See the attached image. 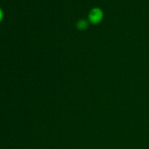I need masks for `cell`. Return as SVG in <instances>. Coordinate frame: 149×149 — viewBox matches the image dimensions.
I'll return each mask as SVG.
<instances>
[{
	"instance_id": "6da1fadb",
	"label": "cell",
	"mask_w": 149,
	"mask_h": 149,
	"mask_svg": "<svg viewBox=\"0 0 149 149\" xmlns=\"http://www.w3.org/2000/svg\"><path fill=\"white\" fill-rule=\"evenodd\" d=\"M103 12L98 7H95L90 10L88 15V20L92 24H98L103 20Z\"/></svg>"
},
{
	"instance_id": "7a4b0ae2",
	"label": "cell",
	"mask_w": 149,
	"mask_h": 149,
	"mask_svg": "<svg viewBox=\"0 0 149 149\" xmlns=\"http://www.w3.org/2000/svg\"><path fill=\"white\" fill-rule=\"evenodd\" d=\"M89 26V23L87 20H84V19H81V20H78L77 23V28L79 31H84L87 29Z\"/></svg>"
},
{
	"instance_id": "3957f363",
	"label": "cell",
	"mask_w": 149,
	"mask_h": 149,
	"mask_svg": "<svg viewBox=\"0 0 149 149\" xmlns=\"http://www.w3.org/2000/svg\"><path fill=\"white\" fill-rule=\"evenodd\" d=\"M3 17H4V13H3L2 10L0 8V22H1V20L3 19Z\"/></svg>"
}]
</instances>
